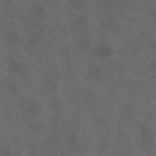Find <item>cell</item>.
Returning a JSON list of instances; mask_svg holds the SVG:
<instances>
[{"instance_id":"7a4b0ae2","label":"cell","mask_w":156,"mask_h":156,"mask_svg":"<svg viewBox=\"0 0 156 156\" xmlns=\"http://www.w3.org/2000/svg\"><path fill=\"white\" fill-rule=\"evenodd\" d=\"M112 54H115V49H112L107 41H98V44L93 46V56H95L98 61H107V58H112Z\"/></svg>"},{"instance_id":"277c9868","label":"cell","mask_w":156,"mask_h":156,"mask_svg":"<svg viewBox=\"0 0 156 156\" xmlns=\"http://www.w3.org/2000/svg\"><path fill=\"white\" fill-rule=\"evenodd\" d=\"M7 71L17 78H27V66L20 61V58H7Z\"/></svg>"},{"instance_id":"8fae6325","label":"cell","mask_w":156,"mask_h":156,"mask_svg":"<svg viewBox=\"0 0 156 156\" xmlns=\"http://www.w3.org/2000/svg\"><path fill=\"white\" fill-rule=\"evenodd\" d=\"M83 5H85L83 0H71V2H68V7H71V10H83Z\"/></svg>"},{"instance_id":"ba28073f","label":"cell","mask_w":156,"mask_h":156,"mask_svg":"<svg viewBox=\"0 0 156 156\" xmlns=\"http://www.w3.org/2000/svg\"><path fill=\"white\" fill-rule=\"evenodd\" d=\"M29 12H32V17H46V7L39 5V2H34V5L29 7Z\"/></svg>"},{"instance_id":"6da1fadb","label":"cell","mask_w":156,"mask_h":156,"mask_svg":"<svg viewBox=\"0 0 156 156\" xmlns=\"http://www.w3.org/2000/svg\"><path fill=\"white\" fill-rule=\"evenodd\" d=\"M17 110H20L22 117H37L41 107H39V100H34V98H22V100L17 102Z\"/></svg>"},{"instance_id":"7c38bea8","label":"cell","mask_w":156,"mask_h":156,"mask_svg":"<svg viewBox=\"0 0 156 156\" xmlns=\"http://www.w3.org/2000/svg\"><path fill=\"white\" fill-rule=\"evenodd\" d=\"M39 39H41V34H32V39H29V44H27V46H29V49H34Z\"/></svg>"},{"instance_id":"2e32d148","label":"cell","mask_w":156,"mask_h":156,"mask_svg":"<svg viewBox=\"0 0 156 156\" xmlns=\"http://www.w3.org/2000/svg\"><path fill=\"white\" fill-rule=\"evenodd\" d=\"M41 156H49V154H41Z\"/></svg>"},{"instance_id":"9a60e30c","label":"cell","mask_w":156,"mask_h":156,"mask_svg":"<svg viewBox=\"0 0 156 156\" xmlns=\"http://www.w3.org/2000/svg\"><path fill=\"white\" fill-rule=\"evenodd\" d=\"M149 68H151V71H156V61H151V63H149Z\"/></svg>"},{"instance_id":"5b68a950","label":"cell","mask_w":156,"mask_h":156,"mask_svg":"<svg viewBox=\"0 0 156 156\" xmlns=\"http://www.w3.org/2000/svg\"><path fill=\"white\" fill-rule=\"evenodd\" d=\"M88 29V17L85 15H76L73 20H71V32L73 34H83Z\"/></svg>"},{"instance_id":"52a82bcc","label":"cell","mask_w":156,"mask_h":156,"mask_svg":"<svg viewBox=\"0 0 156 156\" xmlns=\"http://www.w3.org/2000/svg\"><path fill=\"white\" fill-rule=\"evenodd\" d=\"M102 29H105V32H119V22H117L115 17H105V20H102Z\"/></svg>"},{"instance_id":"9c48e42d","label":"cell","mask_w":156,"mask_h":156,"mask_svg":"<svg viewBox=\"0 0 156 156\" xmlns=\"http://www.w3.org/2000/svg\"><path fill=\"white\" fill-rule=\"evenodd\" d=\"M134 110H136V105H134V102L129 100V102H127V105L122 107V115H124V119H129V117L134 115Z\"/></svg>"},{"instance_id":"4fadbf2b","label":"cell","mask_w":156,"mask_h":156,"mask_svg":"<svg viewBox=\"0 0 156 156\" xmlns=\"http://www.w3.org/2000/svg\"><path fill=\"white\" fill-rule=\"evenodd\" d=\"M7 41H10V44H17V41H20V37H17L15 32H10V34H7Z\"/></svg>"},{"instance_id":"30bf717a","label":"cell","mask_w":156,"mask_h":156,"mask_svg":"<svg viewBox=\"0 0 156 156\" xmlns=\"http://www.w3.org/2000/svg\"><path fill=\"white\" fill-rule=\"evenodd\" d=\"M51 110L54 112H63V102L61 100H51Z\"/></svg>"},{"instance_id":"3957f363","label":"cell","mask_w":156,"mask_h":156,"mask_svg":"<svg viewBox=\"0 0 156 156\" xmlns=\"http://www.w3.org/2000/svg\"><path fill=\"white\" fill-rule=\"evenodd\" d=\"M85 78H88L90 83H100V80L105 78V73H102V68L98 66V61H93V63L85 66Z\"/></svg>"},{"instance_id":"8992f818","label":"cell","mask_w":156,"mask_h":156,"mask_svg":"<svg viewBox=\"0 0 156 156\" xmlns=\"http://www.w3.org/2000/svg\"><path fill=\"white\" fill-rule=\"evenodd\" d=\"M139 141H141V146H144V149H149V146H151V141H154V132H151V127H146V124H141V127H139Z\"/></svg>"},{"instance_id":"5bb4252c","label":"cell","mask_w":156,"mask_h":156,"mask_svg":"<svg viewBox=\"0 0 156 156\" xmlns=\"http://www.w3.org/2000/svg\"><path fill=\"white\" fill-rule=\"evenodd\" d=\"M78 46H80V49H90V41H88L85 37H80V41H78Z\"/></svg>"}]
</instances>
